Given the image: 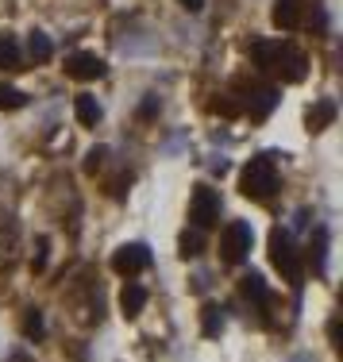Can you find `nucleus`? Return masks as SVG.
<instances>
[{
  "mask_svg": "<svg viewBox=\"0 0 343 362\" xmlns=\"http://www.w3.org/2000/svg\"><path fill=\"white\" fill-rule=\"evenodd\" d=\"M239 189H243V197H251V201H270L274 189H278L274 154H259V158L247 162L243 174H239Z\"/></svg>",
  "mask_w": 343,
  "mask_h": 362,
  "instance_id": "1",
  "label": "nucleus"
},
{
  "mask_svg": "<svg viewBox=\"0 0 343 362\" xmlns=\"http://www.w3.org/2000/svg\"><path fill=\"white\" fill-rule=\"evenodd\" d=\"M251 243H255V231L247 220H231L224 228V235H220V262L236 266L243 262L247 255H251Z\"/></svg>",
  "mask_w": 343,
  "mask_h": 362,
  "instance_id": "2",
  "label": "nucleus"
},
{
  "mask_svg": "<svg viewBox=\"0 0 343 362\" xmlns=\"http://www.w3.org/2000/svg\"><path fill=\"white\" fill-rule=\"evenodd\" d=\"M270 262L278 266L293 286H301V258H297V247H293V239H289V231H281V228L270 231Z\"/></svg>",
  "mask_w": 343,
  "mask_h": 362,
  "instance_id": "3",
  "label": "nucleus"
},
{
  "mask_svg": "<svg viewBox=\"0 0 343 362\" xmlns=\"http://www.w3.org/2000/svg\"><path fill=\"white\" fill-rule=\"evenodd\" d=\"M190 220L193 228H212L220 220V193L212 185H197L190 201Z\"/></svg>",
  "mask_w": 343,
  "mask_h": 362,
  "instance_id": "4",
  "label": "nucleus"
},
{
  "mask_svg": "<svg viewBox=\"0 0 343 362\" xmlns=\"http://www.w3.org/2000/svg\"><path fill=\"white\" fill-rule=\"evenodd\" d=\"M274 74H278L286 85H297V81H305V74H308V58L293 47V42H281L278 62H274Z\"/></svg>",
  "mask_w": 343,
  "mask_h": 362,
  "instance_id": "5",
  "label": "nucleus"
},
{
  "mask_svg": "<svg viewBox=\"0 0 343 362\" xmlns=\"http://www.w3.org/2000/svg\"><path fill=\"white\" fill-rule=\"evenodd\" d=\"M147 266H151V251L143 243H127L112 255V270L120 274V278H132V274L147 270Z\"/></svg>",
  "mask_w": 343,
  "mask_h": 362,
  "instance_id": "6",
  "label": "nucleus"
},
{
  "mask_svg": "<svg viewBox=\"0 0 343 362\" xmlns=\"http://www.w3.org/2000/svg\"><path fill=\"white\" fill-rule=\"evenodd\" d=\"M66 74H70L74 81H97V77L105 74V62H100L97 54H89V50H77V54L66 58Z\"/></svg>",
  "mask_w": 343,
  "mask_h": 362,
  "instance_id": "7",
  "label": "nucleus"
},
{
  "mask_svg": "<svg viewBox=\"0 0 343 362\" xmlns=\"http://www.w3.org/2000/svg\"><path fill=\"white\" fill-rule=\"evenodd\" d=\"M274 105H278V89H274V85H251L243 112H247L251 119H267L270 112H274Z\"/></svg>",
  "mask_w": 343,
  "mask_h": 362,
  "instance_id": "8",
  "label": "nucleus"
},
{
  "mask_svg": "<svg viewBox=\"0 0 343 362\" xmlns=\"http://www.w3.org/2000/svg\"><path fill=\"white\" fill-rule=\"evenodd\" d=\"M274 28L281 31H297L305 20V0H274Z\"/></svg>",
  "mask_w": 343,
  "mask_h": 362,
  "instance_id": "9",
  "label": "nucleus"
},
{
  "mask_svg": "<svg viewBox=\"0 0 343 362\" xmlns=\"http://www.w3.org/2000/svg\"><path fill=\"white\" fill-rule=\"evenodd\" d=\"M239 293H243L247 300H255L259 308L270 305V289H267V281H262V274H243V278H239Z\"/></svg>",
  "mask_w": 343,
  "mask_h": 362,
  "instance_id": "10",
  "label": "nucleus"
},
{
  "mask_svg": "<svg viewBox=\"0 0 343 362\" xmlns=\"http://www.w3.org/2000/svg\"><path fill=\"white\" fill-rule=\"evenodd\" d=\"M143 305H147V289L135 286V281H127L124 293H120V308H124V316H139Z\"/></svg>",
  "mask_w": 343,
  "mask_h": 362,
  "instance_id": "11",
  "label": "nucleus"
},
{
  "mask_svg": "<svg viewBox=\"0 0 343 362\" xmlns=\"http://www.w3.org/2000/svg\"><path fill=\"white\" fill-rule=\"evenodd\" d=\"M74 116H77V124H81V127H97V119H100V105H97V97L81 93V97L74 100Z\"/></svg>",
  "mask_w": 343,
  "mask_h": 362,
  "instance_id": "12",
  "label": "nucleus"
},
{
  "mask_svg": "<svg viewBox=\"0 0 343 362\" xmlns=\"http://www.w3.org/2000/svg\"><path fill=\"white\" fill-rule=\"evenodd\" d=\"M305 119H308V132H324V127L336 119V105H332V100H316Z\"/></svg>",
  "mask_w": 343,
  "mask_h": 362,
  "instance_id": "13",
  "label": "nucleus"
},
{
  "mask_svg": "<svg viewBox=\"0 0 343 362\" xmlns=\"http://www.w3.org/2000/svg\"><path fill=\"white\" fill-rule=\"evenodd\" d=\"M278 50H281V39L255 42V47H251V58H255V66H262V70H274V62H278Z\"/></svg>",
  "mask_w": 343,
  "mask_h": 362,
  "instance_id": "14",
  "label": "nucleus"
},
{
  "mask_svg": "<svg viewBox=\"0 0 343 362\" xmlns=\"http://www.w3.org/2000/svg\"><path fill=\"white\" fill-rule=\"evenodd\" d=\"M308 262H313L316 274H324V262H328V231L316 228L313 243H308Z\"/></svg>",
  "mask_w": 343,
  "mask_h": 362,
  "instance_id": "15",
  "label": "nucleus"
},
{
  "mask_svg": "<svg viewBox=\"0 0 343 362\" xmlns=\"http://www.w3.org/2000/svg\"><path fill=\"white\" fill-rule=\"evenodd\" d=\"M23 54H20V42L12 35H0V70H20Z\"/></svg>",
  "mask_w": 343,
  "mask_h": 362,
  "instance_id": "16",
  "label": "nucleus"
},
{
  "mask_svg": "<svg viewBox=\"0 0 343 362\" xmlns=\"http://www.w3.org/2000/svg\"><path fill=\"white\" fill-rule=\"evenodd\" d=\"M28 54H31V62H50V54H54V42L42 35V31H31V35H28Z\"/></svg>",
  "mask_w": 343,
  "mask_h": 362,
  "instance_id": "17",
  "label": "nucleus"
},
{
  "mask_svg": "<svg viewBox=\"0 0 343 362\" xmlns=\"http://www.w3.org/2000/svg\"><path fill=\"white\" fill-rule=\"evenodd\" d=\"M220 327H224V313H220V305H204L201 308V332L209 335H220Z\"/></svg>",
  "mask_w": 343,
  "mask_h": 362,
  "instance_id": "18",
  "label": "nucleus"
},
{
  "mask_svg": "<svg viewBox=\"0 0 343 362\" xmlns=\"http://www.w3.org/2000/svg\"><path fill=\"white\" fill-rule=\"evenodd\" d=\"M178 247H182V258H197V255H204V235H201V228H193V231H182V239H178Z\"/></svg>",
  "mask_w": 343,
  "mask_h": 362,
  "instance_id": "19",
  "label": "nucleus"
},
{
  "mask_svg": "<svg viewBox=\"0 0 343 362\" xmlns=\"http://www.w3.org/2000/svg\"><path fill=\"white\" fill-rule=\"evenodd\" d=\"M23 105H28V93H20V89H12V85L0 81V108L16 112V108H23Z\"/></svg>",
  "mask_w": 343,
  "mask_h": 362,
  "instance_id": "20",
  "label": "nucleus"
},
{
  "mask_svg": "<svg viewBox=\"0 0 343 362\" xmlns=\"http://www.w3.org/2000/svg\"><path fill=\"white\" fill-rule=\"evenodd\" d=\"M42 327H47L42 324V313L39 308H28V313H23V335H28V339H39Z\"/></svg>",
  "mask_w": 343,
  "mask_h": 362,
  "instance_id": "21",
  "label": "nucleus"
},
{
  "mask_svg": "<svg viewBox=\"0 0 343 362\" xmlns=\"http://www.w3.org/2000/svg\"><path fill=\"white\" fill-rule=\"evenodd\" d=\"M212 112H220V116H239V112H243V108H239L236 100L228 97V93H220V97L212 100Z\"/></svg>",
  "mask_w": 343,
  "mask_h": 362,
  "instance_id": "22",
  "label": "nucleus"
},
{
  "mask_svg": "<svg viewBox=\"0 0 343 362\" xmlns=\"http://www.w3.org/2000/svg\"><path fill=\"white\" fill-rule=\"evenodd\" d=\"M105 158H108V151H105V146H93V151H89V158H85V170H89V174H97V170L105 166Z\"/></svg>",
  "mask_w": 343,
  "mask_h": 362,
  "instance_id": "23",
  "label": "nucleus"
},
{
  "mask_svg": "<svg viewBox=\"0 0 343 362\" xmlns=\"http://www.w3.org/2000/svg\"><path fill=\"white\" fill-rule=\"evenodd\" d=\"M31 266H35V270H42V266H47V239H39V243H35V255H31Z\"/></svg>",
  "mask_w": 343,
  "mask_h": 362,
  "instance_id": "24",
  "label": "nucleus"
},
{
  "mask_svg": "<svg viewBox=\"0 0 343 362\" xmlns=\"http://www.w3.org/2000/svg\"><path fill=\"white\" fill-rule=\"evenodd\" d=\"M154 112H158V97H147V100H143V108H139V116L147 119V116H154Z\"/></svg>",
  "mask_w": 343,
  "mask_h": 362,
  "instance_id": "25",
  "label": "nucleus"
},
{
  "mask_svg": "<svg viewBox=\"0 0 343 362\" xmlns=\"http://www.w3.org/2000/svg\"><path fill=\"white\" fill-rule=\"evenodd\" d=\"M178 4H182L185 12H201V8H204V0H178Z\"/></svg>",
  "mask_w": 343,
  "mask_h": 362,
  "instance_id": "26",
  "label": "nucleus"
}]
</instances>
